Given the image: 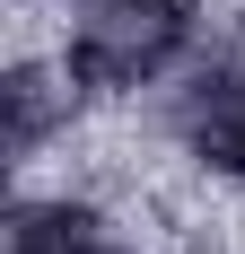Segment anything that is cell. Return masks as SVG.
Instances as JSON below:
<instances>
[{
	"instance_id": "1",
	"label": "cell",
	"mask_w": 245,
	"mask_h": 254,
	"mask_svg": "<svg viewBox=\"0 0 245 254\" xmlns=\"http://www.w3.org/2000/svg\"><path fill=\"white\" fill-rule=\"evenodd\" d=\"M184 44H193V9L184 0H70L61 62H70L79 88L131 97V88H158L184 62Z\"/></svg>"
},
{
	"instance_id": "2",
	"label": "cell",
	"mask_w": 245,
	"mask_h": 254,
	"mask_svg": "<svg viewBox=\"0 0 245 254\" xmlns=\"http://www.w3.org/2000/svg\"><path fill=\"white\" fill-rule=\"evenodd\" d=\"M175 131H184V149H193L210 176L245 184V26L219 35V44L193 62L184 97H175Z\"/></svg>"
},
{
	"instance_id": "3",
	"label": "cell",
	"mask_w": 245,
	"mask_h": 254,
	"mask_svg": "<svg viewBox=\"0 0 245 254\" xmlns=\"http://www.w3.org/2000/svg\"><path fill=\"white\" fill-rule=\"evenodd\" d=\"M70 97H79L70 62H9V79H0V114H9V167L44 158V140L70 123Z\"/></svg>"
},
{
	"instance_id": "4",
	"label": "cell",
	"mask_w": 245,
	"mask_h": 254,
	"mask_svg": "<svg viewBox=\"0 0 245 254\" xmlns=\"http://www.w3.org/2000/svg\"><path fill=\"white\" fill-rule=\"evenodd\" d=\"M97 237H105V219L70 193H44V202L9 210V254H88Z\"/></svg>"
},
{
	"instance_id": "5",
	"label": "cell",
	"mask_w": 245,
	"mask_h": 254,
	"mask_svg": "<svg viewBox=\"0 0 245 254\" xmlns=\"http://www.w3.org/2000/svg\"><path fill=\"white\" fill-rule=\"evenodd\" d=\"M88 254H140V246H122V237H97V246H88Z\"/></svg>"
}]
</instances>
